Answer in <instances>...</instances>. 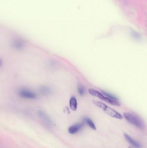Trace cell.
I'll use <instances>...</instances> for the list:
<instances>
[{"label":"cell","mask_w":147,"mask_h":148,"mask_svg":"<svg viewBox=\"0 0 147 148\" xmlns=\"http://www.w3.org/2000/svg\"><path fill=\"white\" fill-rule=\"evenodd\" d=\"M92 102L93 104H95L96 106H98V107L101 108L105 113H106L107 114H108L111 117L117 119H123V117L121 114L115 110L114 109L111 108V107L107 106L105 104L100 101L96 100L93 101Z\"/></svg>","instance_id":"cell-1"},{"label":"cell","mask_w":147,"mask_h":148,"mask_svg":"<svg viewBox=\"0 0 147 148\" xmlns=\"http://www.w3.org/2000/svg\"><path fill=\"white\" fill-rule=\"evenodd\" d=\"M123 116L128 122L132 125L139 128H142L143 127L142 120L137 116L130 113H124Z\"/></svg>","instance_id":"cell-2"},{"label":"cell","mask_w":147,"mask_h":148,"mask_svg":"<svg viewBox=\"0 0 147 148\" xmlns=\"http://www.w3.org/2000/svg\"><path fill=\"white\" fill-rule=\"evenodd\" d=\"M19 94L24 98L33 99L36 97V95L35 93L26 89H21L19 91Z\"/></svg>","instance_id":"cell-3"},{"label":"cell","mask_w":147,"mask_h":148,"mask_svg":"<svg viewBox=\"0 0 147 148\" xmlns=\"http://www.w3.org/2000/svg\"><path fill=\"white\" fill-rule=\"evenodd\" d=\"M84 127V124L83 123H77L75 125H73L72 126L68 128V132L70 134H74L78 132L80 130L82 129Z\"/></svg>","instance_id":"cell-4"},{"label":"cell","mask_w":147,"mask_h":148,"mask_svg":"<svg viewBox=\"0 0 147 148\" xmlns=\"http://www.w3.org/2000/svg\"><path fill=\"white\" fill-rule=\"evenodd\" d=\"M124 137L126 140L128 141V142L131 145L133 146L135 148H142V145L140 144L139 143L137 142L136 141L132 138L131 136L127 134H124Z\"/></svg>","instance_id":"cell-5"},{"label":"cell","mask_w":147,"mask_h":148,"mask_svg":"<svg viewBox=\"0 0 147 148\" xmlns=\"http://www.w3.org/2000/svg\"><path fill=\"white\" fill-rule=\"evenodd\" d=\"M70 107L73 111H75L77 108V101L74 96H72L70 99Z\"/></svg>","instance_id":"cell-6"},{"label":"cell","mask_w":147,"mask_h":148,"mask_svg":"<svg viewBox=\"0 0 147 148\" xmlns=\"http://www.w3.org/2000/svg\"><path fill=\"white\" fill-rule=\"evenodd\" d=\"M88 92L91 95L97 97L101 100L103 97V93H101L100 92L92 88L89 89Z\"/></svg>","instance_id":"cell-7"},{"label":"cell","mask_w":147,"mask_h":148,"mask_svg":"<svg viewBox=\"0 0 147 148\" xmlns=\"http://www.w3.org/2000/svg\"><path fill=\"white\" fill-rule=\"evenodd\" d=\"M84 121L89 126V127L93 130H96L95 126L92 121L88 118H86L84 119Z\"/></svg>","instance_id":"cell-8"},{"label":"cell","mask_w":147,"mask_h":148,"mask_svg":"<svg viewBox=\"0 0 147 148\" xmlns=\"http://www.w3.org/2000/svg\"><path fill=\"white\" fill-rule=\"evenodd\" d=\"M40 91L41 93L45 94H48L51 93V89L45 86H42L40 88Z\"/></svg>","instance_id":"cell-9"},{"label":"cell","mask_w":147,"mask_h":148,"mask_svg":"<svg viewBox=\"0 0 147 148\" xmlns=\"http://www.w3.org/2000/svg\"><path fill=\"white\" fill-rule=\"evenodd\" d=\"M13 47L16 49H21L23 47V43L20 41H16L13 43Z\"/></svg>","instance_id":"cell-10"},{"label":"cell","mask_w":147,"mask_h":148,"mask_svg":"<svg viewBox=\"0 0 147 148\" xmlns=\"http://www.w3.org/2000/svg\"><path fill=\"white\" fill-rule=\"evenodd\" d=\"M77 89L78 93L80 95L82 96L85 94V88L81 85L79 84L78 85Z\"/></svg>","instance_id":"cell-11"},{"label":"cell","mask_w":147,"mask_h":148,"mask_svg":"<svg viewBox=\"0 0 147 148\" xmlns=\"http://www.w3.org/2000/svg\"><path fill=\"white\" fill-rule=\"evenodd\" d=\"M102 93L103 94H104L105 96L110 98L112 99H114V100H118V99L116 98V97H115V96L112 95L111 94H110V93H108L107 92H106L104 91H102Z\"/></svg>","instance_id":"cell-12"},{"label":"cell","mask_w":147,"mask_h":148,"mask_svg":"<svg viewBox=\"0 0 147 148\" xmlns=\"http://www.w3.org/2000/svg\"><path fill=\"white\" fill-rule=\"evenodd\" d=\"M129 148H132V147H129Z\"/></svg>","instance_id":"cell-13"}]
</instances>
